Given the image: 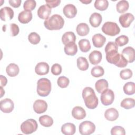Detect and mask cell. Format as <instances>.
<instances>
[{"label":"cell","mask_w":135,"mask_h":135,"mask_svg":"<svg viewBox=\"0 0 135 135\" xmlns=\"http://www.w3.org/2000/svg\"><path fill=\"white\" fill-rule=\"evenodd\" d=\"M107 61L110 64H114L119 68H124L128 62L123 56L118 52V46L113 42H109L105 49Z\"/></svg>","instance_id":"6da1fadb"},{"label":"cell","mask_w":135,"mask_h":135,"mask_svg":"<svg viewBox=\"0 0 135 135\" xmlns=\"http://www.w3.org/2000/svg\"><path fill=\"white\" fill-rule=\"evenodd\" d=\"M82 97L85 106L90 109H94L98 105L99 101L94 90L91 87H85L82 91Z\"/></svg>","instance_id":"7a4b0ae2"},{"label":"cell","mask_w":135,"mask_h":135,"mask_svg":"<svg viewBox=\"0 0 135 135\" xmlns=\"http://www.w3.org/2000/svg\"><path fill=\"white\" fill-rule=\"evenodd\" d=\"M64 24L63 18L59 14H54L46 18L44 22V26L49 30H59Z\"/></svg>","instance_id":"3957f363"},{"label":"cell","mask_w":135,"mask_h":135,"mask_svg":"<svg viewBox=\"0 0 135 135\" xmlns=\"http://www.w3.org/2000/svg\"><path fill=\"white\" fill-rule=\"evenodd\" d=\"M51 91V81L46 78H41L37 82V94L41 97L47 96Z\"/></svg>","instance_id":"277c9868"},{"label":"cell","mask_w":135,"mask_h":135,"mask_svg":"<svg viewBox=\"0 0 135 135\" xmlns=\"http://www.w3.org/2000/svg\"><path fill=\"white\" fill-rule=\"evenodd\" d=\"M101 30L104 34L111 36L117 35L120 32V28L118 24L112 22H107L104 23Z\"/></svg>","instance_id":"5b68a950"},{"label":"cell","mask_w":135,"mask_h":135,"mask_svg":"<svg viewBox=\"0 0 135 135\" xmlns=\"http://www.w3.org/2000/svg\"><path fill=\"white\" fill-rule=\"evenodd\" d=\"M37 127L38 125L36 120L33 119H29L21 124V130L23 133L28 134L35 132Z\"/></svg>","instance_id":"8992f818"},{"label":"cell","mask_w":135,"mask_h":135,"mask_svg":"<svg viewBox=\"0 0 135 135\" xmlns=\"http://www.w3.org/2000/svg\"><path fill=\"white\" fill-rule=\"evenodd\" d=\"M95 130V124L90 121H84L79 125V132L82 135H90Z\"/></svg>","instance_id":"52a82bcc"},{"label":"cell","mask_w":135,"mask_h":135,"mask_svg":"<svg viewBox=\"0 0 135 135\" xmlns=\"http://www.w3.org/2000/svg\"><path fill=\"white\" fill-rule=\"evenodd\" d=\"M100 99L102 104L105 106L111 104L114 99V94L111 89H106L101 93Z\"/></svg>","instance_id":"ba28073f"},{"label":"cell","mask_w":135,"mask_h":135,"mask_svg":"<svg viewBox=\"0 0 135 135\" xmlns=\"http://www.w3.org/2000/svg\"><path fill=\"white\" fill-rule=\"evenodd\" d=\"M14 108L13 101L8 98L2 100L0 102L1 110L4 113H9L11 112Z\"/></svg>","instance_id":"9c48e42d"},{"label":"cell","mask_w":135,"mask_h":135,"mask_svg":"<svg viewBox=\"0 0 135 135\" xmlns=\"http://www.w3.org/2000/svg\"><path fill=\"white\" fill-rule=\"evenodd\" d=\"M134 19L133 14L130 13H127L121 15L119 18V21L123 27L127 28L130 26L131 23Z\"/></svg>","instance_id":"30bf717a"},{"label":"cell","mask_w":135,"mask_h":135,"mask_svg":"<svg viewBox=\"0 0 135 135\" xmlns=\"http://www.w3.org/2000/svg\"><path fill=\"white\" fill-rule=\"evenodd\" d=\"M14 16V11L9 7L5 6L2 8L0 10V17L1 19L6 22L11 20Z\"/></svg>","instance_id":"8fae6325"},{"label":"cell","mask_w":135,"mask_h":135,"mask_svg":"<svg viewBox=\"0 0 135 135\" xmlns=\"http://www.w3.org/2000/svg\"><path fill=\"white\" fill-rule=\"evenodd\" d=\"M33 110L38 114L45 112L47 109V104L46 101L43 100H36L33 103Z\"/></svg>","instance_id":"7c38bea8"},{"label":"cell","mask_w":135,"mask_h":135,"mask_svg":"<svg viewBox=\"0 0 135 135\" xmlns=\"http://www.w3.org/2000/svg\"><path fill=\"white\" fill-rule=\"evenodd\" d=\"M122 55L129 63H132L135 60V51L132 47L128 46L124 48L122 51Z\"/></svg>","instance_id":"4fadbf2b"},{"label":"cell","mask_w":135,"mask_h":135,"mask_svg":"<svg viewBox=\"0 0 135 135\" xmlns=\"http://www.w3.org/2000/svg\"><path fill=\"white\" fill-rule=\"evenodd\" d=\"M63 12L64 15L69 18H72L75 17L77 13L76 7L71 4H69L64 6L63 8Z\"/></svg>","instance_id":"5bb4252c"},{"label":"cell","mask_w":135,"mask_h":135,"mask_svg":"<svg viewBox=\"0 0 135 135\" xmlns=\"http://www.w3.org/2000/svg\"><path fill=\"white\" fill-rule=\"evenodd\" d=\"M51 13V8L47 4L41 5L37 10V15L42 19L46 20Z\"/></svg>","instance_id":"9a60e30c"},{"label":"cell","mask_w":135,"mask_h":135,"mask_svg":"<svg viewBox=\"0 0 135 135\" xmlns=\"http://www.w3.org/2000/svg\"><path fill=\"white\" fill-rule=\"evenodd\" d=\"M49 65L44 62H41L36 64L35 68V73L39 75H43L47 74L49 72Z\"/></svg>","instance_id":"2e32d148"},{"label":"cell","mask_w":135,"mask_h":135,"mask_svg":"<svg viewBox=\"0 0 135 135\" xmlns=\"http://www.w3.org/2000/svg\"><path fill=\"white\" fill-rule=\"evenodd\" d=\"M32 16L31 11L24 10L19 13L18 20V21L22 24H27L32 20Z\"/></svg>","instance_id":"e0dca14e"},{"label":"cell","mask_w":135,"mask_h":135,"mask_svg":"<svg viewBox=\"0 0 135 135\" xmlns=\"http://www.w3.org/2000/svg\"><path fill=\"white\" fill-rule=\"evenodd\" d=\"M92 41L94 46L99 48L103 46L106 41V38L101 34L98 33L92 36Z\"/></svg>","instance_id":"ac0fdd59"},{"label":"cell","mask_w":135,"mask_h":135,"mask_svg":"<svg viewBox=\"0 0 135 135\" xmlns=\"http://www.w3.org/2000/svg\"><path fill=\"white\" fill-rule=\"evenodd\" d=\"M72 115L77 120H81L86 117V112L81 107L76 106L72 110Z\"/></svg>","instance_id":"d6986e66"},{"label":"cell","mask_w":135,"mask_h":135,"mask_svg":"<svg viewBox=\"0 0 135 135\" xmlns=\"http://www.w3.org/2000/svg\"><path fill=\"white\" fill-rule=\"evenodd\" d=\"M102 55L101 53L97 50H94L91 52L89 55L90 62L93 65L99 64L102 60Z\"/></svg>","instance_id":"ffe728a7"},{"label":"cell","mask_w":135,"mask_h":135,"mask_svg":"<svg viewBox=\"0 0 135 135\" xmlns=\"http://www.w3.org/2000/svg\"><path fill=\"white\" fill-rule=\"evenodd\" d=\"M119 117V112L115 108H111L105 110L104 112L105 118L110 121L116 120Z\"/></svg>","instance_id":"44dd1931"},{"label":"cell","mask_w":135,"mask_h":135,"mask_svg":"<svg viewBox=\"0 0 135 135\" xmlns=\"http://www.w3.org/2000/svg\"><path fill=\"white\" fill-rule=\"evenodd\" d=\"M8 31V33L11 36H15L19 33L20 28L15 23L10 24L8 26L7 25L3 26V31L5 32L6 30Z\"/></svg>","instance_id":"7402d4cb"},{"label":"cell","mask_w":135,"mask_h":135,"mask_svg":"<svg viewBox=\"0 0 135 135\" xmlns=\"http://www.w3.org/2000/svg\"><path fill=\"white\" fill-rule=\"evenodd\" d=\"M102 17L100 14L94 12L93 13L89 18V22L91 25L94 27H98L102 22Z\"/></svg>","instance_id":"603a6c76"},{"label":"cell","mask_w":135,"mask_h":135,"mask_svg":"<svg viewBox=\"0 0 135 135\" xmlns=\"http://www.w3.org/2000/svg\"><path fill=\"white\" fill-rule=\"evenodd\" d=\"M75 126L72 123H66L61 127V132L65 135H73L75 133Z\"/></svg>","instance_id":"cb8c5ba5"},{"label":"cell","mask_w":135,"mask_h":135,"mask_svg":"<svg viewBox=\"0 0 135 135\" xmlns=\"http://www.w3.org/2000/svg\"><path fill=\"white\" fill-rule=\"evenodd\" d=\"M64 52L68 55L73 56L78 52V47L74 42H70L66 44L64 48Z\"/></svg>","instance_id":"d4e9b609"},{"label":"cell","mask_w":135,"mask_h":135,"mask_svg":"<svg viewBox=\"0 0 135 135\" xmlns=\"http://www.w3.org/2000/svg\"><path fill=\"white\" fill-rule=\"evenodd\" d=\"M76 40V36L73 32H66L63 34L62 37V41L65 45L70 42H74Z\"/></svg>","instance_id":"484cf974"},{"label":"cell","mask_w":135,"mask_h":135,"mask_svg":"<svg viewBox=\"0 0 135 135\" xmlns=\"http://www.w3.org/2000/svg\"><path fill=\"white\" fill-rule=\"evenodd\" d=\"M6 71L7 75L11 77H14L16 76L20 71L18 66L14 63H10L7 66L6 68Z\"/></svg>","instance_id":"4316f807"},{"label":"cell","mask_w":135,"mask_h":135,"mask_svg":"<svg viewBox=\"0 0 135 135\" xmlns=\"http://www.w3.org/2000/svg\"><path fill=\"white\" fill-rule=\"evenodd\" d=\"M76 31L79 35L84 36L88 35L90 31V28L87 24L85 23H81L77 25Z\"/></svg>","instance_id":"83f0119b"},{"label":"cell","mask_w":135,"mask_h":135,"mask_svg":"<svg viewBox=\"0 0 135 135\" xmlns=\"http://www.w3.org/2000/svg\"><path fill=\"white\" fill-rule=\"evenodd\" d=\"M108 86L109 84L108 81L104 79L98 80L95 84V89L99 93H101L103 91L107 89Z\"/></svg>","instance_id":"f1b7e54d"},{"label":"cell","mask_w":135,"mask_h":135,"mask_svg":"<svg viewBox=\"0 0 135 135\" xmlns=\"http://www.w3.org/2000/svg\"><path fill=\"white\" fill-rule=\"evenodd\" d=\"M40 124L45 127H50L53 123V120L52 117L48 115H43L39 118Z\"/></svg>","instance_id":"f546056e"},{"label":"cell","mask_w":135,"mask_h":135,"mask_svg":"<svg viewBox=\"0 0 135 135\" xmlns=\"http://www.w3.org/2000/svg\"><path fill=\"white\" fill-rule=\"evenodd\" d=\"M129 7V4L128 1L122 0L118 2L116 5L117 11L119 13H123L126 12Z\"/></svg>","instance_id":"4dcf8cb0"},{"label":"cell","mask_w":135,"mask_h":135,"mask_svg":"<svg viewBox=\"0 0 135 135\" xmlns=\"http://www.w3.org/2000/svg\"><path fill=\"white\" fill-rule=\"evenodd\" d=\"M77 66L81 71H85L89 68V65L86 59L84 57H79L77 59Z\"/></svg>","instance_id":"1f68e13d"},{"label":"cell","mask_w":135,"mask_h":135,"mask_svg":"<svg viewBox=\"0 0 135 135\" xmlns=\"http://www.w3.org/2000/svg\"><path fill=\"white\" fill-rule=\"evenodd\" d=\"M123 90L124 93L127 95L133 94L135 93V83L133 82L126 83L123 87Z\"/></svg>","instance_id":"d6a6232c"},{"label":"cell","mask_w":135,"mask_h":135,"mask_svg":"<svg viewBox=\"0 0 135 135\" xmlns=\"http://www.w3.org/2000/svg\"><path fill=\"white\" fill-rule=\"evenodd\" d=\"M134 99L131 98H127L124 99L121 102L120 105L121 107L126 109H130L134 107L135 103Z\"/></svg>","instance_id":"836d02e7"},{"label":"cell","mask_w":135,"mask_h":135,"mask_svg":"<svg viewBox=\"0 0 135 135\" xmlns=\"http://www.w3.org/2000/svg\"><path fill=\"white\" fill-rule=\"evenodd\" d=\"M94 7L99 11L107 9L109 6V2L107 0H96L94 4Z\"/></svg>","instance_id":"e575fe53"},{"label":"cell","mask_w":135,"mask_h":135,"mask_svg":"<svg viewBox=\"0 0 135 135\" xmlns=\"http://www.w3.org/2000/svg\"><path fill=\"white\" fill-rule=\"evenodd\" d=\"M79 46L82 52H87L91 49L90 41L87 39H81L79 41Z\"/></svg>","instance_id":"d590c367"},{"label":"cell","mask_w":135,"mask_h":135,"mask_svg":"<svg viewBox=\"0 0 135 135\" xmlns=\"http://www.w3.org/2000/svg\"><path fill=\"white\" fill-rule=\"evenodd\" d=\"M91 75L95 78L102 76L104 74V70L103 68L99 65L94 66L91 71Z\"/></svg>","instance_id":"8d00e7d4"},{"label":"cell","mask_w":135,"mask_h":135,"mask_svg":"<svg viewBox=\"0 0 135 135\" xmlns=\"http://www.w3.org/2000/svg\"><path fill=\"white\" fill-rule=\"evenodd\" d=\"M129 42V38L125 35H121L117 37L115 40V44L117 46H123Z\"/></svg>","instance_id":"74e56055"},{"label":"cell","mask_w":135,"mask_h":135,"mask_svg":"<svg viewBox=\"0 0 135 135\" xmlns=\"http://www.w3.org/2000/svg\"><path fill=\"white\" fill-rule=\"evenodd\" d=\"M28 40L31 44L35 45L40 42L41 37L37 33L31 32L28 36Z\"/></svg>","instance_id":"f35d334b"},{"label":"cell","mask_w":135,"mask_h":135,"mask_svg":"<svg viewBox=\"0 0 135 135\" xmlns=\"http://www.w3.org/2000/svg\"><path fill=\"white\" fill-rule=\"evenodd\" d=\"M36 5V1L34 0H27L25 1L23 4V8L25 11H32Z\"/></svg>","instance_id":"ab89813d"},{"label":"cell","mask_w":135,"mask_h":135,"mask_svg":"<svg viewBox=\"0 0 135 135\" xmlns=\"http://www.w3.org/2000/svg\"><path fill=\"white\" fill-rule=\"evenodd\" d=\"M70 83L69 79L64 76H60L57 80V85L61 88H66Z\"/></svg>","instance_id":"60d3db41"},{"label":"cell","mask_w":135,"mask_h":135,"mask_svg":"<svg viewBox=\"0 0 135 135\" xmlns=\"http://www.w3.org/2000/svg\"><path fill=\"white\" fill-rule=\"evenodd\" d=\"M132 72L130 69H125L120 71V76L123 80H127L132 77Z\"/></svg>","instance_id":"b9f144b4"},{"label":"cell","mask_w":135,"mask_h":135,"mask_svg":"<svg viewBox=\"0 0 135 135\" xmlns=\"http://www.w3.org/2000/svg\"><path fill=\"white\" fill-rule=\"evenodd\" d=\"M111 134L112 135H125L126 131L121 126H114L111 130Z\"/></svg>","instance_id":"7bdbcfd3"},{"label":"cell","mask_w":135,"mask_h":135,"mask_svg":"<svg viewBox=\"0 0 135 135\" xmlns=\"http://www.w3.org/2000/svg\"><path fill=\"white\" fill-rule=\"evenodd\" d=\"M51 72L54 75H60L62 72V66L58 63L54 64L51 67Z\"/></svg>","instance_id":"ee69618b"},{"label":"cell","mask_w":135,"mask_h":135,"mask_svg":"<svg viewBox=\"0 0 135 135\" xmlns=\"http://www.w3.org/2000/svg\"><path fill=\"white\" fill-rule=\"evenodd\" d=\"M45 2L51 8L59 6L61 3L60 0H46Z\"/></svg>","instance_id":"f6af8a7d"},{"label":"cell","mask_w":135,"mask_h":135,"mask_svg":"<svg viewBox=\"0 0 135 135\" xmlns=\"http://www.w3.org/2000/svg\"><path fill=\"white\" fill-rule=\"evenodd\" d=\"M8 2L11 6L14 8H17L21 5L22 1L21 0H9Z\"/></svg>","instance_id":"bcb514c9"},{"label":"cell","mask_w":135,"mask_h":135,"mask_svg":"<svg viewBox=\"0 0 135 135\" xmlns=\"http://www.w3.org/2000/svg\"><path fill=\"white\" fill-rule=\"evenodd\" d=\"M0 80H1V86H5L7 83V80L6 78L2 75H0Z\"/></svg>","instance_id":"7dc6e473"},{"label":"cell","mask_w":135,"mask_h":135,"mask_svg":"<svg viewBox=\"0 0 135 135\" xmlns=\"http://www.w3.org/2000/svg\"><path fill=\"white\" fill-rule=\"evenodd\" d=\"M80 2H82V3H83V4H89V3H90L91 2H92V1L91 0H85V1H80Z\"/></svg>","instance_id":"c3c4849f"},{"label":"cell","mask_w":135,"mask_h":135,"mask_svg":"<svg viewBox=\"0 0 135 135\" xmlns=\"http://www.w3.org/2000/svg\"><path fill=\"white\" fill-rule=\"evenodd\" d=\"M2 87H3V86H1V87H0V89H1V97H0V98H2L3 95L5 94V91L3 90V89Z\"/></svg>","instance_id":"681fc988"}]
</instances>
